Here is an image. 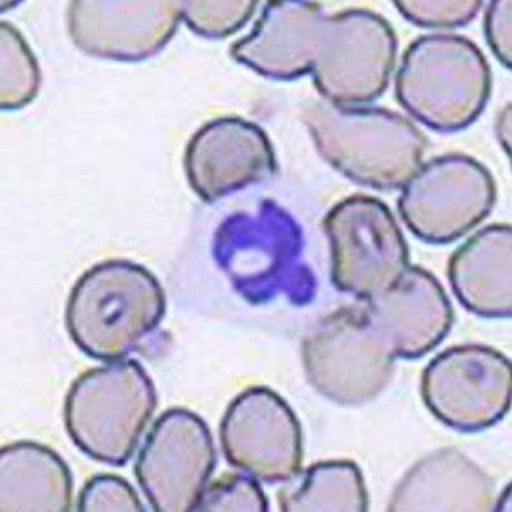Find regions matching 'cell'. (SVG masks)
<instances>
[{
    "mask_svg": "<svg viewBox=\"0 0 512 512\" xmlns=\"http://www.w3.org/2000/svg\"><path fill=\"white\" fill-rule=\"evenodd\" d=\"M164 298L144 269L124 261L96 265L77 281L68 300V332L88 357L127 356L160 322Z\"/></svg>",
    "mask_w": 512,
    "mask_h": 512,
    "instance_id": "6da1fadb",
    "label": "cell"
},
{
    "mask_svg": "<svg viewBox=\"0 0 512 512\" xmlns=\"http://www.w3.org/2000/svg\"><path fill=\"white\" fill-rule=\"evenodd\" d=\"M494 198V183L487 171L474 161L452 156L413 174L400 208L403 219L420 238L446 242L484 219Z\"/></svg>",
    "mask_w": 512,
    "mask_h": 512,
    "instance_id": "7a4b0ae2",
    "label": "cell"
},
{
    "mask_svg": "<svg viewBox=\"0 0 512 512\" xmlns=\"http://www.w3.org/2000/svg\"><path fill=\"white\" fill-rule=\"evenodd\" d=\"M214 464L204 423L185 411L157 420L136 466V476L156 511L198 506Z\"/></svg>",
    "mask_w": 512,
    "mask_h": 512,
    "instance_id": "3957f363",
    "label": "cell"
},
{
    "mask_svg": "<svg viewBox=\"0 0 512 512\" xmlns=\"http://www.w3.org/2000/svg\"><path fill=\"white\" fill-rule=\"evenodd\" d=\"M332 234L334 275L342 287L377 297L405 273V242L380 205L353 204L342 210L333 222Z\"/></svg>",
    "mask_w": 512,
    "mask_h": 512,
    "instance_id": "277c9868",
    "label": "cell"
},
{
    "mask_svg": "<svg viewBox=\"0 0 512 512\" xmlns=\"http://www.w3.org/2000/svg\"><path fill=\"white\" fill-rule=\"evenodd\" d=\"M373 321L390 349L416 354L433 346L446 331L448 304L437 283L419 270L401 275L377 295Z\"/></svg>",
    "mask_w": 512,
    "mask_h": 512,
    "instance_id": "5b68a950",
    "label": "cell"
},
{
    "mask_svg": "<svg viewBox=\"0 0 512 512\" xmlns=\"http://www.w3.org/2000/svg\"><path fill=\"white\" fill-rule=\"evenodd\" d=\"M451 278L468 307L485 314L511 309V231L491 226L471 238L455 254Z\"/></svg>",
    "mask_w": 512,
    "mask_h": 512,
    "instance_id": "8992f818",
    "label": "cell"
},
{
    "mask_svg": "<svg viewBox=\"0 0 512 512\" xmlns=\"http://www.w3.org/2000/svg\"><path fill=\"white\" fill-rule=\"evenodd\" d=\"M259 492L249 479L229 476L205 488L198 506L200 511L260 510Z\"/></svg>",
    "mask_w": 512,
    "mask_h": 512,
    "instance_id": "52a82bcc",
    "label": "cell"
}]
</instances>
